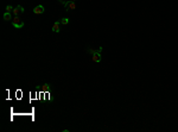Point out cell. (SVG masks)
Here are the masks:
<instances>
[{"instance_id": "cell-1", "label": "cell", "mask_w": 178, "mask_h": 132, "mask_svg": "<svg viewBox=\"0 0 178 132\" xmlns=\"http://www.w3.org/2000/svg\"><path fill=\"white\" fill-rule=\"evenodd\" d=\"M12 25H13L14 29H22L23 26H24V22H23L19 17H14V18L12 19Z\"/></svg>"}, {"instance_id": "cell-2", "label": "cell", "mask_w": 178, "mask_h": 132, "mask_svg": "<svg viewBox=\"0 0 178 132\" xmlns=\"http://www.w3.org/2000/svg\"><path fill=\"white\" fill-rule=\"evenodd\" d=\"M101 52H102V46H100L99 48V51H97L96 54H94L93 55V62H95V63H100L101 60H102V56H101Z\"/></svg>"}, {"instance_id": "cell-3", "label": "cell", "mask_w": 178, "mask_h": 132, "mask_svg": "<svg viewBox=\"0 0 178 132\" xmlns=\"http://www.w3.org/2000/svg\"><path fill=\"white\" fill-rule=\"evenodd\" d=\"M13 16L14 17H19L20 14H23L24 13V7L23 6H20V5H17L14 8H13Z\"/></svg>"}, {"instance_id": "cell-4", "label": "cell", "mask_w": 178, "mask_h": 132, "mask_svg": "<svg viewBox=\"0 0 178 132\" xmlns=\"http://www.w3.org/2000/svg\"><path fill=\"white\" fill-rule=\"evenodd\" d=\"M64 6H65V10H67V11H70V10H75L76 8V4L74 1H70V0H67Z\"/></svg>"}, {"instance_id": "cell-5", "label": "cell", "mask_w": 178, "mask_h": 132, "mask_svg": "<svg viewBox=\"0 0 178 132\" xmlns=\"http://www.w3.org/2000/svg\"><path fill=\"white\" fill-rule=\"evenodd\" d=\"M44 12H45V8H44L43 5H38L33 8V13H35V14H42Z\"/></svg>"}, {"instance_id": "cell-6", "label": "cell", "mask_w": 178, "mask_h": 132, "mask_svg": "<svg viewBox=\"0 0 178 132\" xmlns=\"http://www.w3.org/2000/svg\"><path fill=\"white\" fill-rule=\"evenodd\" d=\"M59 25H61V20H57V22H55V24L52 25V32H59Z\"/></svg>"}, {"instance_id": "cell-7", "label": "cell", "mask_w": 178, "mask_h": 132, "mask_svg": "<svg viewBox=\"0 0 178 132\" xmlns=\"http://www.w3.org/2000/svg\"><path fill=\"white\" fill-rule=\"evenodd\" d=\"M12 19H13V18H12L11 12L6 11L5 13H4V20H6V22H7V20H12Z\"/></svg>"}, {"instance_id": "cell-8", "label": "cell", "mask_w": 178, "mask_h": 132, "mask_svg": "<svg viewBox=\"0 0 178 132\" xmlns=\"http://www.w3.org/2000/svg\"><path fill=\"white\" fill-rule=\"evenodd\" d=\"M61 24L62 25H68L69 24V18H62L61 19Z\"/></svg>"}, {"instance_id": "cell-9", "label": "cell", "mask_w": 178, "mask_h": 132, "mask_svg": "<svg viewBox=\"0 0 178 132\" xmlns=\"http://www.w3.org/2000/svg\"><path fill=\"white\" fill-rule=\"evenodd\" d=\"M97 51H99V50H94V49H90V48H89V49L87 50V52H88V54H90V55H94V54H96Z\"/></svg>"}, {"instance_id": "cell-10", "label": "cell", "mask_w": 178, "mask_h": 132, "mask_svg": "<svg viewBox=\"0 0 178 132\" xmlns=\"http://www.w3.org/2000/svg\"><path fill=\"white\" fill-rule=\"evenodd\" d=\"M13 8H14V7H13L12 5H7V6H6V11H7V12H11V13H12V12H13Z\"/></svg>"}, {"instance_id": "cell-11", "label": "cell", "mask_w": 178, "mask_h": 132, "mask_svg": "<svg viewBox=\"0 0 178 132\" xmlns=\"http://www.w3.org/2000/svg\"><path fill=\"white\" fill-rule=\"evenodd\" d=\"M43 89H45V90H51V89H52V87H50V85H48V83H46V85H44V86H43Z\"/></svg>"}, {"instance_id": "cell-12", "label": "cell", "mask_w": 178, "mask_h": 132, "mask_svg": "<svg viewBox=\"0 0 178 132\" xmlns=\"http://www.w3.org/2000/svg\"><path fill=\"white\" fill-rule=\"evenodd\" d=\"M58 1H59V2H61V4H63V5H64V4H65V1H64V0H58Z\"/></svg>"}, {"instance_id": "cell-13", "label": "cell", "mask_w": 178, "mask_h": 132, "mask_svg": "<svg viewBox=\"0 0 178 132\" xmlns=\"http://www.w3.org/2000/svg\"><path fill=\"white\" fill-rule=\"evenodd\" d=\"M70 1H74V2H75V1H76V0H70Z\"/></svg>"}]
</instances>
